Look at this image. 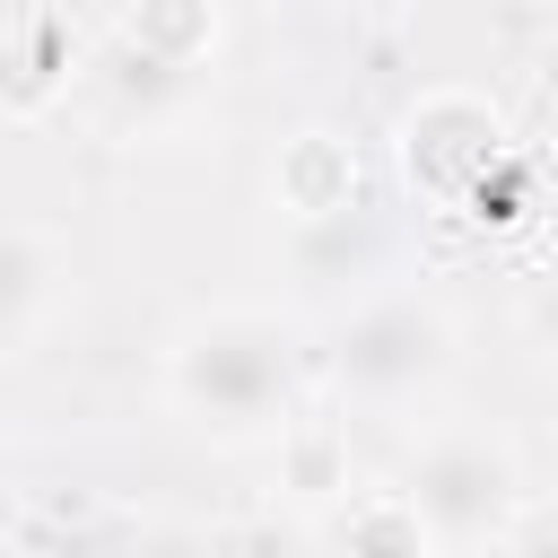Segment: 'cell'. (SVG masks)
Masks as SVG:
<instances>
[{"mask_svg":"<svg viewBox=\"0 0 558 558\" xmlns=\"http://www.w3.org/2000/svg\"><path fill=\"white\" fill-rule=\"evenodd\" d=\"M497 157V113L471 96V87H436L401 113V166L427 183V192H471Z\"/></svg>","mask_w":558,"mask_h":558,"instance_id":"cell-5","label":"cell"},{"mask_svg":"<svg viewBox=\"0 0 558 558\" xmlns=\"http://www.w3.org/2000/svg\"><path fill=\"white\" fill-rule=\"evenodd\" d=\"M78 35H70V17H52V9H17L9 26H0V96H9V113H35L52 87H70L78 78Z\"/></svg>","mask_w":558,"mask_h":558,"instance_id":"cell-7","label":"cell"},{"mask_svg":"<svg viewBox=\"0 0 558 558\" xmlns=\"http://www.w3.org/2000/svg\"><path fill=\"white\" fill-rule=\"evenodd\" d=\"M331 558H445V549L401 488H357L349 506H331Z\"/></svg>","mask_w":558,"mask_h":558,"instance_id":"cell-9","label":"cell"},{"mask_svg":"<svg viewBox=\"0 0 558 558\" xmlns=\"http://www.w3.org/2000/svg\"><path fill=\"white\" fill-rule=\"evenodd\" d=\"M418 523L436 532L445 558H471V549H506L514 523H523V471H514V445L488 436V427H427L392 480Z\"/></svg>","mask_w":558,"mask_h":558,"instance_id":"cell-2","label":"cell"},{"mask_svg":"<svg viewBox=\"0 0 558 558\" xmlns=\"http://www.w3.org/2000/svg\"><path fill=\"white\" fill-rule=\"evenodd\" d=\"M323 366H331L340 392H357L375 410H401V401H418L453 366V323L427 296H366L357 314L331 323Z\"/></svg>","mask_w":558,"mask_h":558,"instance_id":"cell-3","label":"cell"},{"mask_svg":"<svg viewBox=\"0 0 558 558\" xmlns=\"http://www.w3.org/2000/svg\"><path fill=\"white\" fill-rule=\"evenodd\" d=\"M61 296H70V253L35 218H9V235H0V323H9L17 357L44 340V323H52Z\"/></svg>","mask_w":558,"mask_h":558,"instance_id":"cell-6","label":"cell"},{"mask_svg":"<svg viewBox=\"0 0 558 558\" xmlns=\"http://www.w3.org/2000/svg\"><path fill=\"white\" fill-rule=\"evenodd\" d=\"M506 558H558V514H523L514 541H506Z\"/></svg>","mask_w":558,"mask_h":558,"instance_id":"cell-13","label":"cell"},{"mask_svg":"<svg viewBox=\"0 0 558 558\" xmlns=\"http://www.w3.org/2000/svg\"><path fill=\"white\" fill-rule=\"evenodd\" d=\"M541 87H558V44H549V52H541Z\"/></svg>","mask_w":558,"mask_h":558,"instance_id":"cell-14","label":"cell"},{"mask_svg":"<svg viewBox=\"0 0 558 558\" xmlns=\"http://www.w3.org/2000/svg\"><path fill=\"white\" fill-rule=\"evenodd\" d=\"M279 462H288V488L314 497V506H349V497H357V480H349V445H340L331 427H314V418H296V427L279 436Z\"/></svg>","mask_w":558,"mask_h":558,"instance_id":"cell-10","label":"cell"},{"mask_svg":"<svg viewBox=\"0 0 558 558\" xmlns=\"http://www.w3.org/2000/svg\"><path fill=\"white\" fill-rule=\"evenodd\" d=\"M166 410L209 445H279L305 401V349L262 305H209L166 340Z\"/></svg>","mask_w":558,"mask_h":558,"instance_id":"cell-1","label":"cell"},{"mask_svg":"<svg viewBox=\"0 0 558 558\" xmlns=\"http://www.w3.org/2000/svg\"><path fill=\"white\" fill-rule=\"evenodd\" d=\"M218 558H323V541L296 514H244L218 532Z\"/></svg>","mask_w":558,"mask_h":558,"instance_id":"cell-11","label":"cell"},{"mask_svg":"<svg viewBox=\"0 0 558 558\" xmlns=\"http://www.w3.org/2000/svg\"><path fill=\"white\" fill-rule=\"evenodd\" d=\"M270 192H279V209H288L296 227L349 218V209H357V157H349V140L296 131V140L279 148V166H270Z\"/></svg>","mask_w":558,"mask_h":558,"instance_id":"cell-8","label":"cell"},{"mask_svg":"<svg viewBox=\"0 0 558 558\" xmlns=\"http://www.w3.org/2000/svg\"><path fill=\"white\" fill-rule=\"evenodd\" d=\"M113 558H218V541H209V532H192V523H140Z\"/></svg>","mask_w":558,"mask_h":558,"instance_id":"cell-12","label":"cell"},{"mask_svg":"<svg viewBox=\"0 0 558 558\" xmlns=\"http://www.w3.org/2000/svg\"><path fill=\"white\" fill-rule=\"evenodd\" d=\"M87 87L105 96V113H113L122 131H157V122H174V113L201 96V61L148 44V35H131V26L113 17V35L87 52Z\"/></svg>","mask_w":558,"mask_h":558,"instance_id":"cell-4","label":"cell"}]
</instances>
